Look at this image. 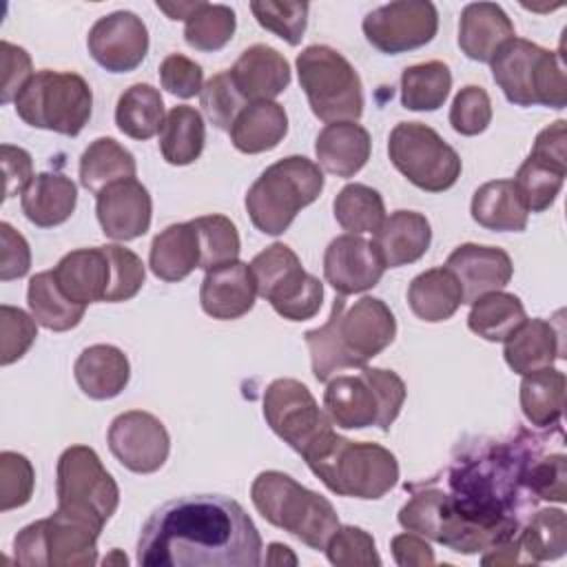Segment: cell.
Returning <instances> with one entry per match:
<instances>
[{
	"label": "cell",
	"instance_id": "obj_1",
	"mask_svg": "<svg viewBox=\"0 0 567 567\" xmlns=\"http://www.w3.org/2000/svg\"><path fill=\"white\" fill-rule=\"evenodd\" d=\"M547 439L518 432L509 441L476 439L456 447L443 487L412 483L399 525L458 554H478L509 540L536 498L525 487L529 458Z\"/></svg>",
	"mask_w": 567,
	"mask_h": 567
},
{
	"label": "cell",
	"instance_id": "obj_2",
	"mask_svg": "<svg viewBox=\"0 0 567 567\" xmlns=\"http://www.w3.org/2000/svg\"><path fill=\"white\" fill-rule=\"evenodd\" d=\"M261 536L246 509L219 494H190L159 505L142 525L144 567H257Z\"/></svg>",
	"mask_w": 567,
	"mask_h": 567
},
{
	"label": "cell",
	"instance_id": "obj_3",
	"mask_svg": "<svg viewBox=\"0 0 567 567\" xmlns=\"http://www.w3.org/2000/svg\"><path fill=\"white\" fill-rule=\"evenodd\" d=\"M396 337V319L385 301L361 297L348 306L337 297L328 321L308 330L303 341L310 352V365L317 381H330L348 368H363L381 354Z\"/></svg>",
	"mask_w": 567,
	"mask_h": 567
},
{
	"label": "cell",
	"instance_id": "obj_4",
	"mask_svg": "<svg viewBox=\"0 0 567 567\" xmlns=\"http://www.w3.org/2000/svg\"><path fill=\"white\" fill-rule=\"evenodd\" d=\"M301 456L312 474L339 496L377 501L399 481V463L390 450L343 439L332 427L321 432Z\"/></svg>",
	"mask_w": 567,
	"mask_h": 567
},
{
	"label": "cell",
	"instance_id": "obj_5",
	"mask_svg": "<svg viewBox=\"0 0 567 567\" xmlns=\"http://www.w3.org/2000/svg\"><path fill=\"white\" fill-rule=\"evenodd\" d=\"M255 509L275 527L292 534L312 549H326L330 536L341 525L332 503L299 485L292 476L266 470L250 485Z\"/></svg>",
	"mask_w": 567,
	"mask_h": 567
},
{
	"label": "cell",
	"instance_id": "obj_6",
	"mask_svg": "<svg viewBox=\"0 0 567 567\" xmlns=\"http://www.w3.org/2000/svg\"><path fill=\"white\" fill-rule=\"evenodd\" d=\"M323 190L319 164L303 155H290L270 164L248 188L246 210L252 226L266 235L288 230L297 213L310 206Z\"/></svg>",
	"mask_w": 567,
	"mask_h": 567
},
{
	"label": "cell",
	"instance_id": "obj_7",
	"mask_svg": "<svg viewBox=\"0 0 567 567\" xmlns=\"http://www.w3.org/2000/svg\"><path fill=\"white\" fill-rule=\"evenodd\" d=\"M405 394V383L396 372L363 365L357 374H341L328 381L323 410L332 425L343 430L377 425L388 432L403 408Z\"/></svg>",
	"mask_w": 567,
	"mask_h": 567
},
{
	"label": "cell",
	"instance_id": "obj_8",
	"mask_svg": "<svg viewBox=\"0 0 567 567\" xmlns=\"http://www.w3.org/2000/svg\"><path fill=\"white\" fill-rule=\"evenodd\" d=\"M492 78L516 106L567 104V82L560 58L525 38H512L489 60Z\"/></svg>",
	"mask_w": 567,
	"mask_h": 567
},
{
	"label": "cell",
	"instance_id": "obj_9",
	"mask_svg": "<svg viewBox=\"0 0 567 567\" xmlns=\"http://www.w3.org/2000/svg\"><path fill=\"white\" fill-rule=\"evenodd\" d=\"M13 104L18 117L29 126L73 137L91 120L93 93L78 73L42 69L27 82Z\"/></svg>",
	"mask_w": 567,
	"mask_h": 567
},
{
	"label": "cell",
	"instance_id": "obj_10",
	"mask_svg": "<svg viewBox=\"0 0 567 567\" xmlns=\"http://www.w3.org/2000/svg\"><path fill=\"white\" fill-rule=\"evenodd\" d=\"M299 84L321 122H354L363 113V84L357 69L332 47L312 44L297 55Z\"/></svg>",
	"mask_w": 567,
	"mask_h": 567
},
{
	"label": "cell",
	"instance_id": "obj_11",
	"mask_svg": "<svg viewBox=\"0 0 567 567\" xmlns=\"http://www.w3.org/2000/svg\"><path fill=\"white\" fill-rule=\"evenodd\" d=\"M58 512L80 518L102 532L120 505V489L89 445H71L58 458Z\"/></svg>",
	"mask_w": 567,
	"mask_h": 567
},
{
	"label": "cell",
	"instance_id": "obj_12",
	"mask_svg": "<svg viewBox=\"0 0 567 567\" xmlns=\"http://www.w3.org/2000/svg\"><path fill=\"white\" fill-rule=\"evenodd\" d=\"M250 270L257 295L288 321L312 319L323 301V284L303 270L297 252L286 244H270L252 257Z\"/></svg>",
	"mask_w": 567,
	"mask_h": 567
},
{
	"label": "cell",
	"instance_id": "obj_13",
	"mask_svg": "<svg viewBox=\"0 0 567 567\" xmlns=\"http://www.w3.org/2000/svg\"><path fill=\"white\" fill-rule=\"evenodd\" d=\"M100 529L62 512L35 520L13 538L16 563L22 567H91L97 563Z\"/></svg>",
	"mask_w": 567,
	"mask_h": 567
},
{
	"label": "cell",
	"instance_id": "obj_14",
	"mask_svg": "<svg viewBox=\"0 0 567 567\" xmlns=\"http://www.w3.org/2000/svg\"><path fill=\"white\" fill-rule=\"evenodd\" d=\"M392 166L416 188L443 193L461 175L458 153L427 124L399 122L388 140Z\"/></svg>",
	"mask_w": 567,
	"mask_h": 567
},
{
	"label": "cell",
	"instance_id": "obj_15",
	"mask_svg": "<svg viewBox=\"0 0 567 567\" xmlns=\"http://www.w3.org/2000/svg\"><path fill=\"white\" fill-rule=\"evenodd\" d=\"M264 419L270 430L301 454L321 432L332 427L312 392L297 379H275L264 392Z\"/></svg>",
	"mask_w": 567,
	"mask_h": 567
},
{
	"label": "cell",
	"instance_id": "obj_16",
	"mask_svg": "<svg viewBox=\"0 0 567 567\" xmlns=\"http://www.w3.org/2000/svg\"><path fill=\"white\" fill-rule=\"evenodd\" d=\"M361 27L374 49L396 55L432 42L439 29V11L432 2L399 0L365 13Z\"/></svg>",
	"mask_w": 567,
	"mask_h": 567
},
{
	"label": "cell",
	"instance_id": "obj_17",
	"mask_svg": "<svg viewBox=\"0 0 567 567\" xmlns=\"http://www.w3.org/2000/svg\"><path fill=\"white\" fill-rule=\"evenodd\" d=\"M106 439L111 454L135 474L157 472L171 452V436L164 423L142 410L117 414Z\"/></svg>",
	"mask_w": 567,
	"mask_h": 567
},
{
	"label": "cell",
	"instance_id": "obj_18",
	"mask_svg": "<svg viewBox=\"0 0 567 567\" xmlns=\"http://www.w3.org/2000/svg\"><path fill=\"white\" fill-rule=\"evenodd\" d=\"M86 47L91 58L109 73H128L148 53V29L133 11H113L91 27Z\"/></svg>",
	"mask_w": 567,
	"mask_h": 567
},
{
	"label": "cell",
	"instance_id": "obj_19",
	"mask_svg": "<svg viewBox=\"0 0 567 567\" xmlns=\"http://www.w3.org/2000/svg\"><path fill=\"white\" fill-rule=\"evenodd\" d=\"M385 272L372 241L359 235L334 237L323 252L326 281L341 295H357L374 288Z\"/></svg>",
	"mask_w": 567,
	"mask_h": 567
},
{
	"label": "cell",
	"instance_id": "obj_20",
	"mask_svg": "<svg viewBox=\"0 0 567 567\" xmlns=\"http://www.w3.org/2000/svg\"><path fill=\"white\" fill-rule=\"evenodd\" d=\"M95 215L106 237L115 241L137 239L151 228V193L135 177L109 184L95 195Z\"/></svg>",
	"mask_w": 567,
	"mask_h": 567
},
{
	"label": "cell",
	"instance_id": "obj_21",
	"mask_svg": "<svg viewBox=\"0 0 567 567\" xmlns=\"http://www.w3.org/2000/svg\"><path fill=\"white\" fill-rule=\"evenodd\" d=\"M445 268L458 279L463 288V303H472L487 292L505 288L514 275L509 255L496 246L461 244L456 246Z\"/></svg>",
	"mask_w": 567,
	"mask_h": 567
},
{
	"label": "cell",
	"instance_id": "obj_22",
	"mask_svg": "<svg viewBox=\"0 0 567 567\" xmlns=\"http://www.w3.org/2000/svg\"><path fill=\"white\" fill-rule=\"evenodd\" d=\"M257 297V284L248 264L235 259L206 270L199 303L202 310L221 321L239 319L252 310Z\"/></svg>",
	"mask_w": 567,
	"mask_h": 567
},
{
	"label": "cell",
	"instance_id": "obj_23",
	"mask_svg": "<svg viewBox=\"0 0 567 567\" xmlns=\"http://www.w3.org/2000/svg\"><path fill=\"white\" fill-rule=\"evenodd\" d=\"M228 73L248 104L275 100L290 84L288 60L268 44H252L241 51Z\"/></svg>",
	"mask_w": 567,
	"mask_h": 567
},
{
	"label": "cell",
	"instance_id": "obj_24",
	"mask_svg": "<svg viewBox=\"0 0 567 567\" xmlns=\"http://www.w3.org/2000/svg\"><path fill=\"white\" fill-rule=\"evenodd\" d=\"M432 241V228L425 215L416 210H396L374 230L372 246L385 268H401L421 259Z\"/></svg>",
	"mask_w": 567,
	"mask_h": 567
},
{
	"label": "cell",
	"instance_id": "obj_25",
	"mask_svg": "<svg viewBox=\"0 0 567 567\" xmlns=\"http://www.w3.org/2000/svg\"><path fill=\"white\" fill-rule=\"evenodd\" d=\"M516 38L514 24L496 2H472L461 11L458 47L474 62H489L496 51Z\"/></svg>",
	"mask_w": 567,
	"mask_h": 567
},
{
	"label": "cell",
	"instance_id": "obj_26",
	"mask_svg": "<svg viewBox=\"0 0 567 567\" xmlns=\"http://www.w3.org/2000/svg\"><path fill=\"white\" fill-rule=\"evenodd\" d=\"M60 290L75 303L89 306L106 299L111 264L102 246L66 252L53 268Z\"/></svg>",
	"mask_w": 567,
	"mask_h": 567
},
{
	"label": "cell",
	"instance_id": "obj_27",
	"mask_svg": "<svg viewBox=\"0 0 567 567\" xmlns=\"http://www.w3.org/2000/svg\"><path fill=\"white\" fill-rule=\"evenodd\" d=\"M73 374L89 399L106 401L126 388L131 379V363L120 348L111 343H95L80 352Z\"/></svg>",
	"mask_w": 567,
	"mask_h": 567
},
{
	"label": "cell",
	"instance_id": "obj_28",
	"mask_svg": "<svg viewBox=\"0 0 567 567\" xmlns=\"http://www.w3.org/2000/svg\"><path fill=\"white\" fill-rule=\"evenodd\" d=\"M370 133L354 122L326 124L315 142L319 166L337 177L357 175L370 159Z\"/></svg>",
	"mask_w": 567,
	"mask_h": 567
},
{
	"label": "cell",
	"instance_id": "obj_29",
	"mask_svg": "<svg viewBox=\"0 0 567 567\" xmlns=\"http://www.w3.org/2000/svg\"><path fill=\"white\" fill-rule=\"evenodd\" d=\"M563 352V334L551 321L525 319L507 339L503 348L505 363L516 374H529L549 368Z\"/></svg>",
	"mask_w": 567,
	"mask_h": 567
},
{
	"label": "cell",
	"instance_id": "obj_30",
	"mask_svg": "<svg viewBox=\"0 0 567 567\" xmlns=\"http://www.w3.org/2000/svg\"><path fill=\"white\" fill-rule=\"evenodd\" d=\"M78 204V188L71 177L62 173H38L20 193L24 217L40 226L53 228L64 224Z\"/></svg>",
	"mask_w": 567,
	"mask_h": 567
},
{
	"label": "cell",
	"instance_id": "obj_31",
	"mask_svg": "<svg viewBox=\"0 0 567 567\" xmlns=\"http://www.w3.org/2000/svg\"><path fill=\"white\" fill-rule=\"evenodd\" d=\"M202 264L197 228L190 221L171 224L155 235L148 252V266L162 281H182Z\"/></svg>",
	"mask_w": 567,
	"mask_h": 567
},
{
	"label": "cell",
	"instance_id": "obj_32",
	"mask_svg": "<svg viewBox=\"0 0 567 567\" xmlns=\"http://www.w3.org/2000/svg\"><path fill=\"white\" fill-rule=\"evenodd\" d=\"M470 210L478 226L498 233H520L529 217V210L512 179H494L478 186Z\"/></svg>",
	"mask_w": 567,
	"mask_h": 567
},
{
	"label": "cell",
	"instance_id": "obj_33",
	"mask_svg": "<svg viewBox=\"0 0 567 567\" xmlns=\"http://www.w3.org/2000/svg\"><path fill=\"white\" fill-rule=\"evenodd\" d=\"M230 142L237 151L257 155L272 151L288 133V115L272 100L250 102L230 126Z\"/></svg>",
	"mask_w": 567,
	"mask_h": 567
},
{
	"label": "cell",
	"instance_id": "obj_34",
	"mask_svg": "<svg viewBox=\"0 0 567 567\" xmlns=\"http://www.w3.org/2000/svg\"><path fill=\"white\" fill-rule=\"evenodd\" d=\"M461 303L463 288L445 266L416 275L408 288L410 310L427 323L450 319L461 308Z\"/></svg>",
	"mask_w": 567,
	"mask_h": 567
},
{
	"label": "cell",
	"instance_id": "obj_35",
	"mask_svg": "<svg viewBox=\"0 0 567 567\" xmlns=\"http://www.w3.org/2000/svg\"><path fill=\"white\" fill-rule=\"evenodd\" d=\"M27 303L31 310V317L47 330L53 332H66L75 328L86 306L71 301L58 286L53 270L38 272L29 279L27 288Z\"/></svg>",
	"mask_w": 567,
	"mask_h": 567
},
{
	"label": "cell",
	"instance_id": "obj_36",
	"mask_svg": "<svg viewBox=\"0 0 567 567\" xmlns=\"http://www.w3.org/2000/svg\"><path fill=\"white\" fill-rule=\"evenodd\" d=\"M135 171L133 153L113 137H97L80 157V184L95 195L109 184L135 177Z\"/></svg>",
	"mask_w": 567,
	"mask_h": 567
},
{
	"label": "cell",
	"instance_id": "obj_37",
	"mask_svg": "<svg viewBox=\"0 0 567 567\" xmlns=\"http://www.w3.org/2000/svg\"><path fill=\"white\" fill-rule=\"evenodd\" d=\"M520 408L532 425L556 427L565 408V374L551 365L523 374Z\"/></svg>",
	"mask_w": 567,
	"mask_h": 567
},
{
	"label": "cell",
	"instance_id": "obj_38",
	"mask_svg": "<svg viewBox=\"0 0 567 567\" xmlns=\"http://www.w3.org/2000/svg\"><path fill=\"white\" fill-rule=\"evenodd\" d=\"M206 144L204 117L193 106H173L159 131L162 157L173 166L193 164Z\"/></svg>",
	"mask_w": 567,
	"mask_h": 567
},
{
	"label": "cell",
	"instance_id": "obj_39",
	"mask_svg": "<svg viewBox=\"0 0 567 567\" xmlns=\"http://www.w3.org/2000/svg\"><path fill=\"white\" fill-rule=\"evenodd\" d=\"M164 100L159 91L146 82L128 86L115 106V124L131 140H151L162 131Z\"/></svg>",
	"mask_w": 567,
	"mask_h": 567
},
{
	"label": "cell",
	"instance_id": "obj_40",
	"mask_svg": "<svg viewBox=\"0 0 567 567\" xmlns=\"http://www.w3.org/2000/svg\"><path fill=\"white\" fill-rule=\"evenodd\" d=\"M527 319L523 301L512 292H487L472 301L467 328L485 341H505Z\"/></svg>",
	"mask_w": 567,
	"mask_h": 567
},
{
	"label": "cell",
	"instance_id": "obj_41",
	"mask_svg": "<svg viewBox=\"0 0 567 567\" xmlns=\"http://www.w3.org/2000/svg\"><path fill=\"white\" fill-rule=\"evenodd\" d=\"M450 89L452 73L441 60L414 64L401 73V104L408 111H436L447 100Z\"/></svg>",
	"mask_w": 567,
	"mask_h": 567
},
{
	"label": "cell",
	"instance_id": "obj_42",
	"mask_svg": "<svg viewBox=\"0 0 567 567\" xmlns=\"http://www.w3.org/2000/svg\"><path fill=\"white\" fill-rule=\"evenodd\" d=\"M337 224L350 235L374 233L385 219V204L377 188L365 184H348L332 202Z\"/></svg>",
	"mask_w": 567,
	"mask_h": 567
},
{
	"label": "cell",
	"instance_id": "obj_43",
	"mask_svg": "<svg viewBox=\"0 0 567 567\" xmlns=\"http://www.w3.org/2000/svg\"><path fill=\"white\" fill-rule=\"evenodd\" d=\"M527 560H556L567 549V516L563 509H540L516 534Z\"/></svg>",
	"mask_w": 567,
	"mask_h": 567
},
{
	"label": "cell",
	"instance_id": "obj_44",
	"mask_svg": "<svg viewBox=\"0 0 567 567\" xmlns=\"http://www.w3.org/2000/svg\"><path fill=\"white\" fill-rule=\"evenodd\" d=\"M237 29L235 11L226 4L199 2L197 9L186 18L184 40L195 51L213 53L224 49Z\"/></svg>",
	"mask_w": 567,
	"mask_h": 567
},
{
	"label": "cell",
	"instance_id": "obj_45",
	"mask_svg": "<svg viewBox=\"0 0 567 567\" xmlns=\"http://www.w3.org/2000/svg\"><path fill=\"white\" fill-rule=\"evenodd\" d=\"M565 175H567V168L545 162L536 155H527V159L520 164L512 182L518 188L527 210L543 213L556 202L563 188Z\"/></svg>",
	"mask_w": 567,
	"mask_h": 567
},
{
	"label": "cell",
	"instance_id": "obj_46",
	"mask_svg": "<svg viewBox=\"0 0 567 567\" xmlns=\"http://www.w3.org/2000/svg\"><path fill=\"white\" fill-rule=\"evenodd\" d=\"M199 237L202 264L199 268L210 270L215 266L235 261L241 250L239 233L226 215H204L193 219Z\"/></svg>",
	"mask_w": 567,
	"mask_h": 567
},
{
	"label": "cell",
	"instance_id": "obj_47",
	"mask_svg": "<svg viewBox=\"0 0 567 567\" xmlns=\"http://www.w3.org/2000/svg\"><path fill=\"white\" fill-rule=\"evenodd\" d=\"M308 2L292 0H255L250 2V11L255 20L266 29L297 47L303 38L308 24Z\"/></svg>",
	"mask_w": 567,
	"mask_h": 567
},
{
	"label": "cell",
	"instance_id": "obj_48",
	"mask_svg": "<svg viewBox=\"0 0 567 567\" xmlns=\"http://www.w3.org/2000/svg\"><path fill=\"white\" fill-rule=\"evenodd\" d=\"M543 445L527 463L525 487L534 498L565 503L567 501V456L563 452L543 454Z\"/></svg>",
	"mask_w": 567,
	"mask_h": 567
},
{
	"label": "cell",
	"instance_id": "obj_49",
	"mask_svg": "<svg viewBox=\"0 0 567 567\" xmlns=\"http://www.w3.org/2000/svg\"><path fill=\"white\" fill-rule=\"evenodd\" d=\"M199 102L210 124L219 131H230L237 115L248 106V100L239 93L228 71L213 75L204 84L199 93Z\"/></svg>",
	"mask_w": 567,
	"mask_h": 567
},
{
	"label": "cell",
	"instance_id": "obj_50",
	"mask_svg": "<svg viewBox=\"0 0 567 567\" xmlns=\"http://www.w3.org/2000/svg\"><path fill=\"white\" fill-rule=\"evenodd\" d=\"M326 556L337 567L381 565L372 534L354 525H339L326 545Z\"/></svg>",
	"mask_w": 567,
	"mask_h": 567
},
{
	"label": "cell",
	"instance_id": "obj_51",
	"mask_svg": "<svg viewBox=\"0 0 567 567\" xmlns=\"http://www.w3.org/2000/svg\"><path fill=\"white\" fill-rule=\"evenodd\" d=\"M102 248L111 264V281H109L104 301L117 303V301L133 299L144 286V277H146L142 259L133 250L117 244H106Z\"/></svg>",
	"mask_w": 567,
	"mask_h": 567
},
{
	"label": "cell",
	"instance_id": "obj_52",
	"mask_svg": "<svg viewBox=\"0 0 567 567\" xmlns=\"http://www.w3.org/2000/svg\"><path fill=\"white\" fill-rule=\"evenodd\" d=\"M35 472L31 461L18 452L0 454V509L9 512L31 501Z\"/></svg>",
	"mask_w": 567,
	"mask_h": 567
},
{
	"label": "cell",
	"instance_id": "obj_53",
	"mask_svg": "<svg viewBox=\"0 0 567 567\" xmlns=\"http://www.w3.org/2000/svg\"><path fill=\"white\" fill-rule=\"evenodd\" d=\"M492 122V102L485 89L481 86H463L452 106H450V124L461 135H478Z\"/></svg>",
	"mask_w": 567,
	"mask_h": 567
},
{
	"label": "cell",
	"instance_id": "obj_54",
	"mask_svg": "<svg viewBox=\"0 0 567 567\" xmlns=\"http://www.w3.org/2000/svg\"><path fill=\"white\" fill-rule=\"evenodd\" d=\"M35 319L29 317L24 310L2 303L0 306V363L11 365L13 361L22 359L27 350L33 346L38 337Z\"/></svg>",
	"mask_w": 567,
	"mask_h": 567
},
{
	"label": "cell",
	"instance_id": "obj_55",
	"mask_svg": "<svg viewBox=\"0 0 567 567\" xmlns=\"http://www.w3.org/2000/svg\"><path fill=\"white\" fill-rule=\"evenodd\" d=\"M159 82H162V89H166L168 93L182 100H188L202 93L204 71L195 60L182 53H171L159 64Z\"/></svg>",
	"mask_w": 567,
	"mask_h": 567
},
{
	"label": "cell",
	"instance_id": "obj_56",
	"mask_svg": "<svg viewBox=\"0 0 567 567\" xmlns=\"http://www.w3.org/2000/svg\"><path fill=\"white\" fill-rule=\"evenodd\" d=\"M2 51V104L16 102V97L20 95V91L27 86V82L35 75L31 69V58L29 53L18 47L11 44L9 40H2L0 44Z\"/></svg>",
	"mask_w": 567,
	"mask_h": 567
},
{
	"label": "cell",
	"instance_id": "obj_57",
	"mask_svg": "<svg viewBox=\"0 0 567 567\" xmlns=\"http://www.w3.org/2000/svg\"><path fill=\"white\" fill-rule=\"evenodd\" d=\"M31 268V250L27 239L7 221L0 224V279H20Z\"/></svg>",
	"mask_w": 567,
	"mask_h": 567
},
{
	"label": "cell",
	"instance_id": "obj_58",
	"mask_svg": "<svg viewBox=\"0 0 567 567\" xmlns=\"http://www.w3.org/2000/svg\"><path fill=\"white\" fill-rule=\"evenodd\" d=\"M2 171H4V199L22 193L33 179L31 155L11 144H2Z\"/></svg>",
	"mask_w": 567,
	"mask_h": 567
},
{
	"label": "cell",
	"instance_id": "obj_59",
	"mask_svg": "<svg viewBox=\"0 0 567 567\" xmlns=\"http://www.w3.org/2000/svg\"><path fill=\"white\" fill-rule=\"evenodd\" d=\"M390 549H392V556H394L396 565H401V567H430V565H434V551L421 534H414V532L396 534L390 540Z\"/></svg>",
	"mask_w": 567,
	"mask_h": 567
},
{
	"label": "cell",
	"instance_id": "obj_60",
	"mask_svg": "<svg viewBox=\"0 0 567 567\" xmlns=\"http://www.w3.org/2000/svg\"><path fill=\"white\" fill-rule=\"evenodd\" d=\"M565 120H556L547 128H543L532 146L529 155H536L545 162H551L556 166L567 168V142H565Z\"/></svg>",
	"mask_w": 567,
	"mask_h": 567
},
{
	"label": "cell",
	"instance_id": "obj_61",
	"mask_svg": "<svg viewBox=\"0 0 567 567\" xmlns=\"http://www.w3.org/2000/svg\"><path fill=\"white\" fill-rule=\"evenodd\" d=\"M199 2H177V4H168V2H157V9L164 11L171 20H186Z\"/></svg>",
	"mask_w": 567,
	"mask_h": 567
},
{
	"label": "cell",
	"instance_id": "obj_62",
	"mask_svg": "<svg viewBox=\"0 0 567 567\" xmlns=\"http://www.w3.org/2000/svg\"><path fill=\"white\" fill-rule=\"evenodd\" d=\"M290 563V565H295L297 563V558H295V554L290 551V547L288 545H281V543H270L268 545V551H266V563L268 565H281V563Z\"/></svg>",
	"mask_w": 567,
	"mask_h": 567
}]
</instances>
